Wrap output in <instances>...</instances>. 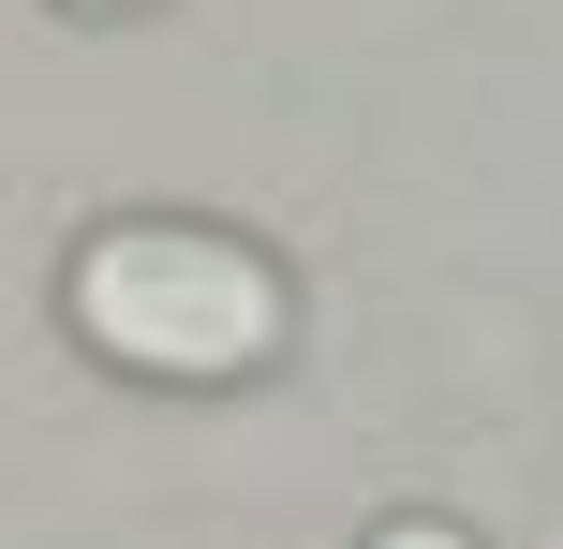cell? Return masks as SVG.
Listing matches in <instances>:
<instances>
[{"label":"cell","mask_w":563,"mask_h":549,"mask_svg":"<svg viewBox=\"0 0 563 549\" xmlns=\"http://www.w3.org/2000/svg\"><path fill=\"white\" fill-rule=\"evenodd\" d=\"M75 15H134V0H75Z\"/></svg>","instance_id":"3957f363"},{"label":"cell","mask_w":563,"mask_h":549,"mask_svg":"<svg viewBox=\"0 0 563 549\" xmlns=\"http://www.w3.org/2000/svg\"><path fill=\"white\" fill-rule=\"evenodd\" d=\"M356 549H475V535H460V520H445V505H386V520H371Z\"/></svg>","instance_id":"7a4b0ae2"},{"label":"cell","mask_w":563,"mask_h":549,"mask_svg":"<svg viewBox=\"0 0 563 549\" xmlns=\"http://www.w3.org/2000/svg\"><path fill=\"white\" fill-rule=\"evenodd\" d=\"M59 312H75V342L104 356V372H134V386H238V372L282 356L297 297H282V267L253 253V238L178 223V208H134V223L75 238Z\"/></svg>","instance_id":"6da1fadb"}]
</instances>
